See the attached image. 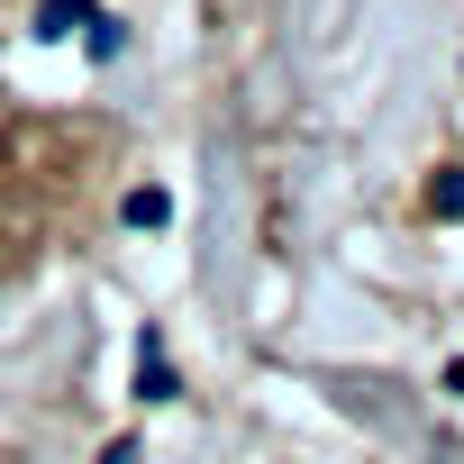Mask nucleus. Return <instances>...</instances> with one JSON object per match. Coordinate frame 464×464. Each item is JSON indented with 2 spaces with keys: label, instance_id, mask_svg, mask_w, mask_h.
Listing matches in <instances>:
<instances>
[{
  "label": "nucleus",
  "instance_id": "obj_1",
  "mask_svg": "<svg viewBox=\"0 0 464 464\" xmlns=\"http://www.w3.org/2000/svg\"><path fill=\"white\" fill-rule=\"evenodd\" d=\"M73 19H82V0H46V19H37V37H64Z\"/></svg>",
  "mask_w": 464,
  "mask_h": 464
},
{
  "label": "nucleus",
  "instance_id": "obj_2",
  "mask_svg": "<svg viewBox=\"0 0 464 464\" xmlns=\"http://www.w3.org/2000/svg\"><path fill=\"white\" fill-rule=\"evenodd\" d=\"M455 200H464V191H455Z\"/></svg>",
  "mask_w": 464,
  "mask_h": 464
}]
</instances>
